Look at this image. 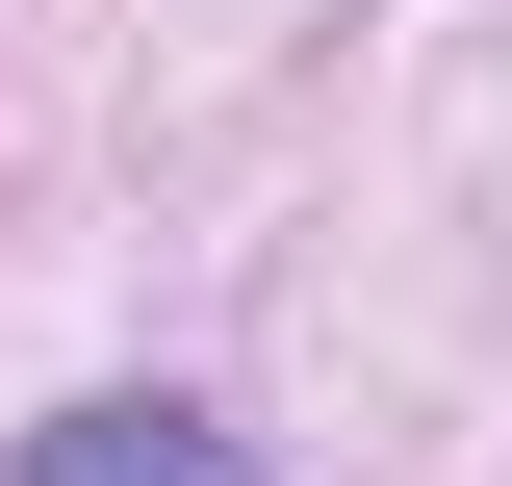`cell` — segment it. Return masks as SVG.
Wrapping results in <instances>:
<instances>
[{
    "label": "cell",
    "instance_id": "1",
    "mask_svg": "<svg viewBox=\"0 0 512 486\" xmlns=\"http://www.w3.org/2000/svg\"><path fill=\"white\" fill-rule=\"evenodd\" d=\"M26 486H256V435H231V410H180V384H103V410L26 435Z\"/></svg>",
    "mask_w": 512,
    "mask_h": 486
}]
</instances>
